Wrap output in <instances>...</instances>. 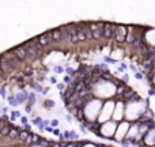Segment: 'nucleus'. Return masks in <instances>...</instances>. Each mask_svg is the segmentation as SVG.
Segmentation results:
<instances>
[{"mask_svg": "<svg viewBox=\"0 0 155 147\" xmlns=\"http://www.w3.org/2000/svg\"><path fill=\"white\" fill-rule=\"evenodd\" d=\"M143 143L148 147H154L155 146V125L143 138Z\"/></svg>", "mask_w": 155, "mask_h": 147, "instance_id": "obj_1", "label": "nucleus"}, {"mask_svg": "<svg viewBox=\"0 0 155 147\" xmlns=\"http://www.w3.org/2000/svg\"><path fill=\"white\" fill-rule=\"evenodd\" d=\"M23 48L27 51V55H29L30 57H35V56H37L38 49L35 48V45L33 44V41H30V42H26V44L23 45Z\"/></svg>", "mask_w": 155, "mask_h": 147, "instance_id": "obj_2", "label": "nucleus"}, {"mask_svg": "<svg viewBox=\"0 0 155 147\" xmlns=\"http://www.w3.org/2000/svg\"><path fill=\"white\" fill-rule=\"evenodd\" d=\"M12 53L15 55L19 60H23L25 57L27 56V51L23 48V46H16V48H14L12 49Z\"/></svg>", "mask_w": 155, "mask_h": 147, "instance_id": "obj_3", "label": "nucleus"}, {"mask_svg": "<svg viewBox=\"0 0 155 147\" xmlns=\"http://www.w3.org/2000/svg\"><path fill=\"white\" fill-rule=\"evenodd\" d=\"M114 26H112L110 23H106L105 25V27H104V37H106V38H112V35H113V33H114Z\"/></svg>", "mask_w": 155, "mask_h": 147, "instance_id": "obj_4", "label": "nucleus"}, {"mask_svg": "<svg viewBox=\"0 0 155 147\" xmlns=\"http://www.w3.org/2000/svg\"><path fill=\"white\" fill-rule=\"evenodd\" d=\"M61 40L63 41H68V42H71V41H74L75 42V38H74V35L71 34L68 30H65V29H61Z\"/></svg>", "mask_w": 155, "mask_h": 147, "instance_id": "obj_5", "label": "nucleus"}, {"mask_svg": "<svg viewBox=\"0 0 155 147\" xmlns=\"http://www.w3.org/2000/svg\"><path fill=\"white\" fill-rule=\"evenodd\" d=\"M78 40L79 41H86L87 37H86V32H84V25H80L79 29H78Z\"/></svg>", "mask_w": 155, "mask_h": 147, "instance_id": "obj_6", "label": "nucleus"}, {"mask_svg": "<svg viewBox=\"0 0 155 147\" xmlns=\"http://www.w3.org/2000/svg\"><path fill=\"white\" fill-rule=\"evenodd\" d=\"M61 37H63V35H61V30L57 29V30H53V32H52V40H53V41H60V40H61Z\"/></svg>", "mask_w": 155, "mask_h": 147, "instance_id": "obj_7", "label": "nucleus"}, {"mask_svg": "<svg viewBox=\"0 0 155 147\" xmlns=\"http://www.w3.org/2000/svg\"><path fill=\"white\" fill-rule=\"evenodd\" d=\"M84 32H86V37H87V40L94 38V33H93V30H91V27H88V26L84 25Z\"/></svg>", "mask_w": 155, "mask_h": 147, "instance_id": "obj_8", "label": "nucleus"}, {"mask_svg": "<svg viewBox=\"0 0 155 147\" xmlns=\"http://www.w3.org/2000/svg\"><path fill=\"white\" fill-rule=\"evenodd\" d=\"M10 131H11L10 127H3V128L0 129V134H2L3 136H8V135H10Z\"/></svg>", "mask_w": 155, "mask_h": 147, "instance_id": "obj_9", "label": "nucleus"}, {"mask_svg": "<svg viewBox=\"0 0 155 147\" xmlns=\"http://www.w3.org/2000/svg\"><path fill=\"white\" fill-rule=\"evenodd\" d=\"M29 136H30V135H29V132H27V131H23V132H21V134H19V139H22V140L27 139Z\"/></svg>", "mask_w": 155, "mask_h": 147, "instance_id": "obj_10", "label": "nucleus"}, {"mask_svg": "<svg viewBox=\"0 0 155 147\" xmlns=\"http://www.w3.org/2000/svg\"><path fill=\"white\" fill-rule=\"evenodd\" d=\"M8 136H10V138H16V136H19V132L16 131V129H11Z\"/></svg>", "mask_w": 155, "mask_h": 147, "instance_id": "obj_11", "label": "nucleus"}, {"mask_svg": "<svg viewBox=\"0 0 155 147\" xmlns=\"http://www.w3.org/2000/svg\"><path fill=\"white\" fill-rule=\"evenodd\" d=\"M31 139H33V143L40 142V138H38V135H31Z\"/></svg>", "mask_w": 155, "mask_h": 147, "instance_id": "obj_12", "label": "nucleus"}, {"mask_svg": "<svg viewBox=\"0 0 155 147\" xmlns=\"http://www.w3.org/2000/svg\"><path fill=\"white\" fill-rule=\"evenodd\" d=\"M25 75H26V76H33V71H31V70H26Z\"/></svg>", "mask_w": 155, "mask_h": 147, "instance_id": "obj_13", "label": "nucleus"}, {"mask_svg": "<svg viewBox=\"0 0 155 147\" xmlns=\"http://www.w3.org/2000/svg\"><path fill=\"white\" fill-rule=\"evenodd\" d=\"M40 145H42V146H48V142H46V140H40Z\"/></svg>", "mask_w": 155, "mask_h": 147, "instance_id": "obj_14", "label": "nucleus"}, {"mask_svg": "<svg viewBox=\"0 0 155 147\" xmlns=\"http://www.w3.org/2000/svg\"><path fill=\"white\" fill-rule=\"evenodd\" d=\"M53 147H61V145H53Z\"/></svg>", "mask_w": 155, "mask_h": 147, "instance_id": "obj_15", "label": "nucleus"}]
</instances>
